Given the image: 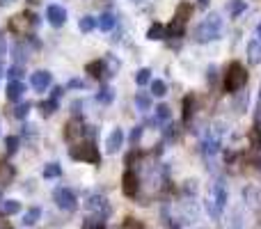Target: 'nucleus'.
<instances>
[{"label": "nucleus", "instance_id": "nucleus-20", "mask_svg": "<svg viewBox=\"0 0 261 229\" xmlns=\"http://www.w3.org/2000/svg\"><path fill=\"white\" fill-rule=\"evenodd\" d=\"M39 218H41V209H39V207H32V209H28L25 216H23V225H25V227H32L37 220H39Z\"/></svg>", "mask_w": 261, "mask_h": 229}, {"label": "nucleus", "instance_id": "nucleus-50", "mask_svg": "<svg viewBox=\"0 0 261 229\" xmlns=\"http://www.w3.org/2000/svg\"><path fill=\"white\" fill-rule=\"evenodd\" d=\"M0 76H3V67H0Z\"/></svg>", "mask_w": 261, "mask_h": 229}, {"label": "nucleus", "instance_id": "nucleus-28", "mask_svg": "<svg viewBox=\"0 0 261 229\" xmlns=\"http://www.w3.org/2000/svg\"><path fill=\"white\" fill-rule=\"evenodd\" d=\"M78 28H81V32H92L96 28V18L87 14V16H83L81 21H78Z\"/></svg>", "mask_w": 261, "mask_h": 229}, {"label": "nucleus", "instance_id": "nucleus-4", "mask_svg": "<svg viewBox=\"0 0 261 229\" xmlns=\"http://www.w3.org/2000/svg\"><path fill=\"white\" fill-rule=\"evenodd\" d=\"M37 23H39V18H37L35 14L21 12V14H16V16L9 18L7 28H9V32H12V35L23 37V35H28V32H30V26H37Z\"/></svg>", "mask_w": 261, "mask_h": 229}, {"label": "nucleus", "instance_id": "nucleus-31", "mask_svg": "<svg viewBox=\"0 0 261 229\" xmlns=\"http://www.w3.org/2000/svg\"><path fill=\"white\" fill-rule=\"evenodd\" d=\"M21 76H23V67H18V64H14V67H9V69H7V78H9V83L21 81Z\"/></svg>", "mask_w": 261, "mask_h": 229}, {"label": "nucleus", "instance_id": "nucleus-44", "mask_svg": "<svg viewBox=\"0 0 261 229\" xmlns=\"http://www.w3.org/2000/svg\"><path fill=\"white\" fill-rule=\"evenodd\" d=\"M3 218H5V213H0V229H3L5 225H7V222H5V220H3Z\"/></svg>", "mask_w": 261, "mask_h": 229}, {"label": "nucleus", "instance_id": "nucleus-39", "mask_svg": "<svg viewBox=\"0 0 261 229\" xmlns=\"http://www.w3.org/2000/svg\"><path fill=\"white\" fill-rule=\"evenodd\" d=\"M250 140H252L254 147H261V129H259V126L250 129Z\"/></svg>", "mask_w": 261, "mask_h": 229}, {"label": "nucleus", "instance_id": "nucleus-40", "mask_svg": "<svg viewBox=\"0 0 261 229\" xmlns=\"http://www.w3.org/2000/svg\"><path fill=\"white\" fill-rule=\"evenodd\" d=\"M163 135H165V140H176V135H179V131H176V126H165L163 129Z\"/></svg>", "mask_w": 261, "mask_h": 229}, {"label": "nucleus", "instance_id": "nucleus-34", "mask_svg": "<svg viewBox=\"0 0 261 229\" xmlns=\"http://www.w3.org/2000/svg\"><path fill=\"white\" fill-rule=\"evenodd\" d=\"M30 108H32V104H18L16 106V110H14V117H18V119H23V117H28V113H30Z\"/></svg>", "mask_w": 261, "mask_h": 229}, {"label": "nucleus", "instance_id": "nucleus-22", "mask_svg": "<svg viewBox=\"0 0 261 229\" xmlns=\"http://www.w3.org/2000/svg\"><path fill=\"white\" fill-rule=\"evenodd\" d=\"M186 35V23H179L172 18V23L167 26V37H184Z\"/></svg>", "mask_w": 261, "mask_h": 229}, {"label": "nucleus", "instance_id": "nucleus-38", "mask_svg": "<svg viewBox=\"0 0 261 229\" xmlns=\"http://www.w3.org/2000/svg\"><path fill=\"white\" fill-rule=\"evenodd\" d=\"M119 229H144V227H142V222L135 220V218H126V220L122 222V227H119Z\"/></svg>", "mask_w": 261, "mask_h": 229}, {"label": "nucleus", "instance_id": "nucleus-6", "mask_svg": "<svg viewBox=\"0 0 261 229\" xmlns=\"http://www.w3.org/2000/svg\"><path fill=\"white\" fill-rule=\"evenodd\" d=\"M85 207L90 209L92 213H96V218H99V220H106V218L110 216V213H113V209H110V204H108V199L103 197V195H90V197H87V202H85Z\"/></svg>", "mask_w": 261, "mask_h": 229}, {"label": "nucleus", "instance_id": "nucleus-3", "mask_svg": "<svg viewBox=\"0 0 261 229\" xmlns=\"http://www.w3.org/2000/svg\"><path fill=\"white\" fill-rule=\"evenodd\" d=\"M69 156L73 161H85V163H92V165H99L101 163V154H99V147L94 142H83V144H73L69 149Z\"/></svg>", "mask_w": 261, "mask_h": 229}, {"label": "nucleus", "instance_id": "nucleus-41", "mask_svg": "<svg viewBox=\"0 0 261 229\" xmlns=\"http://www.w3.org/2000/svg\"><path fill=\"white\" fill-rule=\"evenodd\" d=\"M142 133H144L142 126H135V129L130 131V144H138V142H140V138H142Z\"/></svg>", "mask_w": 261, "mask_h": 229}, {"label": "nucleus", "instance_id": "nucleus-9", "mask_svg": "<svg viewBox=\"0 0 261 229\" xmlns=\"http://www.w3.org/2000/svg\"><path fill=\"white\" fill-rule=\"evenodd\" d=\"M46 18H48L50 26L60 28L67 23V9L60 7V5H48V7H46Z\"/></svg>", "mask_w": 261, "mask_h": 229}, {"label": "nucleus", "instance_id": "nucleus-1", "mask_svg": "<svg viewBox=\"0 0 261 229\" xmlns=\"http://www.w3.org/2000/svg\"><path fill=\"white\" fill-rule=\"evenodd\" d=\"M220 30H222V18L218 14H208L197 28H195V39L199 44H206V41H213L220 37Z\"/></svg>", "mask_w": 261, "mask_h": 229}, {"label": "nucleus", "instance_id": "nucleus-49", "mask_svg": "<svg viewBox=\"0 0 261 229\" xmlns=\"http://www.w3.org/2000/svg\"><path fill=\"white\" fill-rule=\"evenodd\" d=\"M0 202H3V193H0Z\"/></svg>", "mask_w": 261, "mask_h": 229}, {"label": "nucleus", "instance_id": "nucleus-16", "mask_svg": "<svg viewBox=\"0 0 261 229\" xmlns=\"http://www.w3.org/2000/svg\"><path fill=\"white\" fill-rule=\"evenodd\" d=\"M248 58H250V64L261 62V41L259 39H254L248 44Z\"/></svg>", "mask_w": 261, "mask_h": 229}, {"label": "nucleus", "instance_id": "nucleus-37", "mask_svg": "<svg viewBox=\"0 0 261 229\" xmlns=\"http://www.w3.org/2000/svg\"><path fill=\"white\" fill-rule=\"evenodd\" d=\"M156 119L158 121H167L170 119V106H158V110H156Z\"/></svg>", "mask_w": 261, "mask_h": 229}, {"label": "nucleus", "instance_id": "nucleus-14", "mask_svg": "<svg viewBox=\"0 0 261 229\" xmlns=\"http://www.w3.org/2000/svg\"><path fill=\"white\" fill-rule=\"evenodd\" d=\"M23 92H25V85H23L21 81H14L7 85V90H5V94H7L9 101H21Z\"/></svg>", "mask_w": 261, "mask_h": 229}, {"label": "nucleus", "instance_id": "nucleus-11", "mask_svg": "<svg viewBox=\"0 0 261 229\" xmlns=\"http://www.w3.org/2000/svg\"><path fill=\"white\" fill-rule=\"evenodd\" d=\"M30 85L35 87L37 92L48 90V85H50V73H48V71H35V73L30 76Z\"/></svg>", "mask_w": 261, "mask_h": 229}, {"label": "nucleus", "instance_id": "nucleus-26", "mask_svg": "<svg viewBox=\"0 0 261 229\" xmlns=\"http://www.w3.org/2000/svg\"><path fill=\"white\" fill-rule=\"evenodd\" d=\"M60 174H62V167H60V163H48V165L44 167V179H58Z\"/></svg>", "mask_w": 261, "mask_h": 229}, {"label": "nucleus", "instance_id": "nucleus-32", "mask_svg": "<svg viewBox=\"0 0 261 229\" xmlns=\"http://www.w3.org/2000/svg\"><path fill=\"white\" fill-rule=\"evenodd\" d=\"M149 81H151V71H149V69H140V71L135 73V83H138V85H147Z\"/></svg>", "mask_w": 261, "mask_h": 229}, {"label": "nucleus", "instance_id": "nucleus-30", "mask_svg": "<svg viewBox=\"0 0 261 229\" xmlns=\"http://www.w3.org/2000/svg\"><path fill=\"white\" fill-rule=\"evenodd\" d=\"M55 110H58V99H53V96H50L48 101H44V104H41V113H44V115H53Z\"/></svg>", "mask_w": 261, "mask_h": 229}, {"label": "nucleus", "instance_id": "nucleus-15", "mask_svg": "<svg viewBox=\"0 0 261 229\" xmlns=\"http://www.w3.org/2000/svg\"><path fill=\"white\" fill-rule=\"evenodd\" d=\"M147 37L151 41H158V39H167V28L161 26V23H151L147 30Z\"/></svg>", "mask_w": 261, "mask_h": 229}, {"label": "nucleus", "instance_id": "nucleus-21", "mask_svg": "<svg viewBox=\"0 0 261 229\" xmlns=\"http://www.w3.org/2000/svg\"><path fill=\"white\" fill-rule=\"evenodd\" d=\"M135 106H138L140 113L149 110V108H151V96H149L147 92H138V94H135Z\"/></svg>", "mask_w": 261, "mask_h": 229}, {"label": "nucleus", "instance_id": "nucleus-46", "mask_svg": "<svg viewBox=\"0 0 261 229\" xmlns=\"http://www.w3.org/2000/svg\"><path fill=\"white\" fill-rule=\"evenodd\" d=\"M257 39L261 41V23H259V28H257Z\"/></svg>", "mask_w": 261, "mask_h": 229}, {"label": "nucleus", "instance_id": "nucleus-7", "mask_svg": "<svg viewBox=\"0 0 261 229\" xmlns=\"http://www.w3.org/2000/svg\"><path fill=\"white\" fill-rule=\"evenodd\" d=\"M85 121L81 119V117H73V119H69L67 124H64V138L71 140V142H76L78 138H83L85 135Z\"/></svg>", "mask_w": 261, "mask_h": 229}, {"label": "nucleus", "instance_id": "nucleus-18", "mask_svg": "<svg viewBox=\"0 0 261 229\" xmlns=\"http://www.w3.org/2000/svg\"><path fill=\"white\" fill-rule=\"evenodd\" d=\"M85 69H87V73H90V76L101 78L106 73V60H94V62H90Z\"/></svg>", "mask_w": 261, "mask_h": 229}, {"label": "nucleus", "instance_id": "nucleus-47", "mask_svg": "<svg viewBox=\"0 0 261 229\" xmlns=\"http://www.w3.org/2000/svg\"><path fill=\"white\" fill-rule=\"evenodd\" d=\"M199 5H202V7H206V5H208V0H199Z\"/></svg>", "mask_w": 261, "mask_h": 229}, {"label": "nucleus", "instance_id": "nucleus-17", "mask_svg": "<svg viewBox=\"0 0 261 229\" xmlns=\"http://www.w3.org/2000/svg\"><path fill=\"white\" fill-rule=\"evenodd\" d=\"M190 14H193V5H188V3H181V5H179V7H176V14H174V21H179V23H188Z\"/></svg>", "mask_w": 261, "mask_h": 229}, {"label": "nucleus", "instance_id": "nucleus-33", "mask_svg": "<svg viewBox=\"0 0 261 229\" xmlns=\"http://www.w3.org/2000/svg\"><path fill=\"white\" fill-rule=\"evenodd\" d=\"M83 229H106V222L99 220V218H87L83 222Z\"/></svg>", "mask_w": 261, "mask_h": 229}, {"label": "nucleus", "instance_id": "nucleus-27", "mask_svg": "<svg viewBox=\"0 0 261 229\" xmlns=\"http://www.w3.org/2000/svg\"><path fill=\"white\" fill-rule=\"evenodd\" d=\"M21 211V202H16V199H5L3 202V213L5 216H14V213Z\"/></svg>", "mask_w": 261, "mask_h": 229}, {"label": "nucleus", "instance_id": "nucleus-5", "mask_svg": "<svg viewBox=\"0 0 261 229\" xmlns=\"http://www.w3.org/2000/svg\"><path fill=\"white\" fill-rule=\"evenodd\" d=\"M53 202L58 204V209H62V211H67V213L76 211V207H78V199H76V195H73V190L64 188V186L62 188H55Z\"/></svg>", "mask_w": 261, "mask_h": 229}, {"label": "nucleus", "instance_id": "nucleus-35", "mask_svg": "<svg viewBox=\"0 0 261 229\" xmlns=\"http://www.w3.org/2000/svg\"><path fill=\"white\" fill-rule=\"evenodd\" d=\"M5 149H7V154H16V149H18V138L16 135H9V138L5 140Z\"/></svg>", "mask_w": 261, "mask_h": 229}, {"label": "nucleus", "instance_id": "nucleus-48", "mask_svg": "<svg viewBox=\"0 0 261 229\" xmlns=\"http://www.w3.org/2000/svg\"><path fill=\"white\" fill-rule=\"evenodd\" d=\"M170 229H179V227H176V225H172V227H170Z\"/></svg>", "mask_w": 261, "mask_h": 229}, {"label": "nucleus", "instance_id": "nucleus-8", "mask_svg": "<svg viewBox=\"0 0 261 229\" xmlns=\"http://www.w3.org/2000/svg\"><path fill=\"white\" fill-rule=\"evenodd\" d=\"M122 190L126 197H135L140 193V176L133 170H126L122 176Z\"/></svg>", "mask_w": 261, "mask_h": 229}, {"label": "nucleus", "instance_id": "nucleus-19", "mask_svg": "<svg viewBox=\"0 0 261 229\" xmlns=\"http://www.w3.org/2000/svg\"><path fill=\"white\" fill-rule=\"evenodd\" d=\"M115 26H117V18H115L113 12H103V14H101V18H99V28H101V30L108 32V30H113Z\"/></svg>", "mask_w": 261, "mask_h": 229}, {"label": "nucleus", "instance_id": "nucleus-45", "mask_svg": "<svg viewBox=\"0 0 261 229\" xmlns=\"http://www.w3.org/2000/svg\"><path fill=\"white\" fill-rule=\"evenodd\" d=\"M9 3H14V0H0V7H5V5H9Z\"/></svg>", "mask_w": 261, "mask_h": 229}, {"label": "nucleus", "instance_id": "nucleus-12", "mask_svg": "<svg viewBox=\"0 0 261 229\" xmlns=\"http://www.w3.org/2000/svg\"><path fill=\"white\" fill-rule=\"evenodd\" d=\"M213 202H216V207L220 209V211L227 207V188L222 181H218V184L213 186Z\"/></svg>", "mask_w": 261, "mask_h": 229}, {"label": "nucleus", "instance_id": "nucleus-36", "mask_svg": "<svg viewBox=\"0 0 261 229\" xmlns=\"http://www.w3.org/2000/svg\"><path fill=\"white\" fill-rule=\"evenodd\" d=\"M229 12H231V16H239L241 12H245V3H243V0H231Z\"/></svg>", "mask_w": 261, "mask_h": 229}, {"label": "nucleus", "instance_id": "nucleus-43", "mask_svg": "<svg viewBox=\"0 0 261 229\" xmlns=\"http://www.w3.org/2000/svg\"><path fill=\"white\" fill-rule=\"evenodd\" d=\"M69 87H85V83H83V81H69L67 83V90H69Z\"/></svg>", "mask_w": 261, "mask_h": 229}, {"label": "nucleus", "instance_id": "nucleus-10", "mask_svg": "<svg viewBox=\"0 0 261 229\" xmlns=\"http://www.w3.org/2000/svg\"><path fill=\"white\" fill-rule=\"evenodd\" d=\"M124 144V131L122 129H115L113 133L108 135V140H106V151L108 154H117L119 149H122Z\"/></svg>", "mask_w": 261, "mask_h": 229}, {"label": "nucleus", "instance_id": "nucleus-13", "mask_svg": "<svg viewBox=\"0 0 261 229\" xmlns=\"http://www.w3.org/2000/svg\"><path fill=\"white\" fill-rule=\"evenodd\" d=\"M14 176H16V170H14L12 163H7V161L0 163V186H9Z\"/></svg>", "mask_w": 261, "mask_h": 229}, {"label": "nucleus", "instance_id": "nucleus-2", "mask_svg": "<svg viewBox=\"0 0 261 229\" xmlns=\"http://www.w3.org/2000/svg\"><path fill=\"white\" fill-rule=\"evenodd\" d=\"M222 85H225V92H229V94L243 90V87L248 85V69H245L241 62H231L229 67H227Z\"/></svg>", "mask_w": 261, "mask_h": 229}, {"label": "nucleus", "instance_id": "nucleus-29", "mask_svg": "<svg viewBox=\"0 0 261 229\" xmlns=\"http://www.w3.org/2000/svg\"><path fill=\"white\" fill-rule=\"evenodd\" d=\"M151 94H156V96H165V94H167V85H165V81H153V83H151Z\"/></svg>", "mask_w": 261, "mask_h": 229}, {"label": "nucleus", "instance_id": "nucleus-23", "mask_svg": "<svg viewBox=\"0 0 261 229\" xmlns=\"http://www.w3.org/2000/svg\"><path fill=\"white\" fill-rule=\"evenodd\" d=\"M12 58H14V62H16L18 67H21V64L28 60V50H25V46H23V44H16V46H14V48H12Z\"/></svg>", "mask_w": 261, "mask_h": 229}, {"label": "nucleus", "instance_id": "nucleus-25", "mask_svg": "<svg viewBox=\"0 0 261 229\" xmlns=\"http://www.w3.org/2000/svg\"><path fill=\"white\" fill-rule=\"evenodd\" d=\"M113 99H115V92H113V87H108V85H103L99 90V94H96L99 104H113Z\"/></svg>", "mask_w": 261, "mask_h": 229}, {"label": "nucleus", "instance_id": "nucleus-42", "mask_svg": "<svg viewBox=\"0 0 261 229\" xmlns=\"http://www.w3.org/2000/svg\"><path fill=\"white\" fill-rule=\"evenodd\" d=\"M7 53V41H5V35L0 32V55Z\"/></svg>", "mask_w": 261, "mask_h": 229}, {"label": "nucleus", "instance_id": "nucleus-24", "mask_svg": "<svg viewBox=\"0 0 261 229\" xmlns=\"http://www.w3.org/2000/svg\"><path fill=\"white\" fill-rule=\"evenodd\" d=\"M193 113H195V96L188 94L184 99V121H190L193 119Z\"/></svg>", "mask_w": 261, "mask_h": 229}]
</instances>
